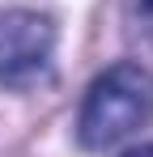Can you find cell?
I'll return each instance as SVG.
<instances>
[{
  "label": "cell",
  "mask_w": 153,
  "mask_h": 157,
  "mask_svg": "<svg viewBox=\"0 0 153 157\" xmlns=\"http://www.w3.org/2000/svg\"><path fill=\"white\" fill-rule=\"evenodd\" d=\"M145 123H153V72L124 59L98 72L94 85L85 89L76 115V140L89 153H102L136 136Z\"/></svg>",
  "instance_id": "1"
},
{
  "label": "cell",
  "mask_w": 153,
  "mask_h": 157,
  "mask_svg": "<svg viewBox=\"0 0 153 157\" xmlns=\"http://www.w3.org/2000/svg\"><path fill=\"white\" fill-rule=\"evenodd\" d=\"M55 72V21L38 9L0 13V85L34 89Z\"/></svg>",
  "instance_id": "2"
},
{
  "label": "cell",
  "mask_w": 153,
  "mask_h": 157,
  "mask_svg": "<svg viewBox=\"0 0 153 157\" xmlns=\"http://www.w3.org/2000/svg\"><path fill=\"white\" fill-rule=\"evenodd\" d=\"M128 13H132V21L153 30V0H128Z\"/></svg>",
  "instance_id": "3"
},
{
  "label": "cell",
  "mask_w": 153,
  "mask_h": 157,
  "mask_svg": "<svg viewBox=\"0 0 153 157\" xmlns=\"http://www.w3.org/2000/svg\"><path fill=\"white\" fill-rule=\"evenodd\" d=\"M124 157H153V144H140V149H128Z\"/></svg>",
  "instance_id": "4"
}]
</instances>
